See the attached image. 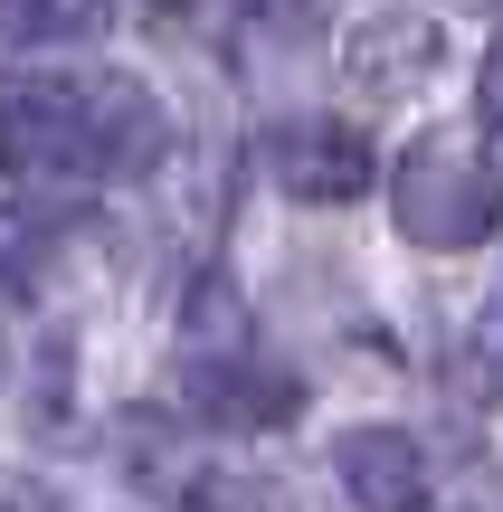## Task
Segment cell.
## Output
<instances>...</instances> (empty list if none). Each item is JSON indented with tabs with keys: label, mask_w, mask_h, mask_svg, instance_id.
Listing matches in <instances>:
<instances>
[{
	"label": "cell",
	"mask_w": 503,
	"mask_h": 512,
	"mask_svg": "<svg viewBox=\"0 0 503 512\" xmlns=\"http://www.w3.org/2000/svg\"><path fill=\"white\" fill-rule=\"evenodd\" d=\"M0 512H48V494H38L29 475H0Z\"/></svg>",
	"instance_id": "obj_11"
},
{
	"label": "cell",
	"mask_w": 503,
	"mask_h": 512,
	"mask_svg": "<svg viewBox=\"0 0 503 512\" xmlns=\"http://www.w3.org/2000/svg\"><path fill=\"white\" fill-rule=\"evenodd\" d=\"M57 238H67V219H57L48 200L10 209V219H0V285H38L48 256H57Z\"/></svg>",
	"instance_id": "obj_8"
},
{
	"label": "cell",
	"mask_w": 503,
	"mask_h": 512,
	"mask_svg": "<svg viewBox=\"0 0 503 512\" xmlns=\"http://www.w3.org/2000/svg\"><path fill=\"white\" fill-rule=\"evenodd\" d=\"M0 29H10L19 48H57V38H95V29H105V0H10V10H0Z\"/></svg>",
	"instance_id": "obj_9"
},
{
	"label": "cell",
	"mask_w": 503,
	"mask_h": 512,
	"mask_svg": "<svg viewBox=\"0 0 503 512\" xmlns=\"http://www.w3.org/2000/svg\"><path fill=\"white\" fill-rule=\"evenodd\" d=\"M171 143L152 86L95 76H0V171L10 181H133Z\"/></svg>",
	"instance_id": "obj_1"
},
{
	"label": "cell",
	"mask_w": 503,
	"mask_h": 512,
	"mask_svg": "<svg viewBox=\"0 0 503 512\" xmlns=\"http://www.w3.org/2000/svg\"><path fill=\"white\" fill-rule=\"evenodd\" d=\"M437 19L428 10H399V0H380V10H361L352 29H342V76H352L361 95H399L418 86V76L437 67Z\"/></svg>",
	"instance_id": "obj_4"
},
{
	"label": "cell",
	"mask_w": 503,
	"mask_h": 512,
	"mask_svg": "<svg viewBox=\"0 0 503 512\" xmlns=\"http://www.w3.org/2000/svg\"><path fill=\"white\" fill-rule=\"evenodd\" d=\"M333 475L361 512H428V456L399 427H342L333 437Z\"/></svg>",
	"instance_id": "obj_6"
},
{
	"label": "cell",
	"mask_w": 503,
	"mask_h": 512,
	"mask_svg": "<svg viewBox=\"0 0 503 512\" xmlns=\"http://www.w3.org/2000/svg\"><path fill=\"white\" fill-rule=\"evenodd\" d=\"M0 370H10V351H0Z\"/></svg>",
	"instance_id": "obj_12"
},
{
	"label": "cell",
	"mask_w": 503,
	"mask_h": 512,
	"mask_svg": "<svg viewBox=\"0 0 503 512\" xmlns=\"http://www.w3.org/2000/svg\"><path fill=\"white\" fill-rule=\"evenodd\" d=\"M190 408L209 427H285L304 408V389L285 370H266L257 351H200L190 361Z\"/></svg>",
	"instance_id": "obj_5"
},
{
	"label": "cell",
	"mask_w": 503,
	"mask_h": 512,
	"mask_svg": "<svg viewBox=\"0 0 503 512\" xmlns=\"http://www.w3.org/2000/svg\"><path fill=\"white\" fill-rule=\"evenodd\" d=\"M456 399H503V285L475 304V323L456 332Z\"/></svg>",
	"instance_id": "obj_7"
},
{
	"label": "cell",
	"mask_w": 503,
	"mask_h": 512,
	"mask_svg": "<svg viewBox=\"0 0 503 512\" xmlns=\"http://www.w3.org/2000/svg\"><path fill=\"white\" fill-rule=\"evenodd\" d=\"M399 238L418 247H475L503 228V133L494 124H437L399 152Z\"/></svg>",
	"instance_id": "obj_2"
},
{
	"label": "cell",
	"mask_w": 503,
	"mask_h": 512,
	"mask_svg": "<svg viewBox=\"0 0 503 512\" xmlns=\"http://www.w3.org/2000/svg\"><path fill=\"white\" fill-rule=\"evenodd\" d=\"M266 171H276L285 200H304V209H342V200H361V190H371L380 162H371V143H361L352 124L295 114V124L266 133Z\"/></svg>",
	"instance_id": "obj_3"
},
{
	"label": "cell",
	"mask_w": 503,
	"mask_h": 512,
	"mask_svg": "<svg viewBox=\"0 0 503 512\" xmlns=\"http://www.w3.org/2000/svg\"><path fill=\"white\" fill-rule=\"evenodd\" d=\"M475 105H485V124L503 133V38L485 48V67H475Z\"/></svg>",
	"instance_id": "obj_10"
}]
</instances>
